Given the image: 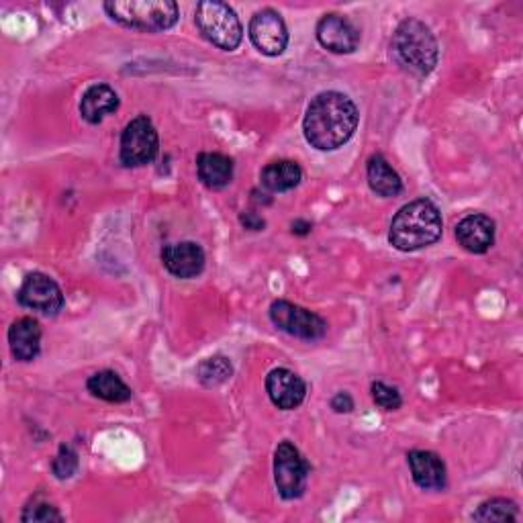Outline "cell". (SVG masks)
Returning a JSON list of instances; mask_svg holds the SVG:
<instances>
[{
  "label": "cell",
  "mask_w": 523,
  "mask_h": 523,
  "mask_svg": "<svg viewBox=\"0 0 523 523\" xmlns=\"http://www.w3.org/2000/svg\"><path fill=\"white\" fill-rule=\"evenodd\" d=\"M162 262L172 276L188 280L205 270V252L195 242L168 244L162 250Z\"/></svg>",
  "instance_id": "cell-13"
},
{
  "label": "cell",
  "mask_w": 523,
  "mask_h": 523,
  "mask_svg": "<svg viewBox=\"0 0 523 523\" xmlns=\"http://www.w3.org/2000/svg\"><path fill=\"white\" fill-rule=\"evenodd\" d=\"M474 521H517L519 519V511H517V505L509 499H489L485 501L477 513L472 515Z\"/></svg>",
  "instance_id": "cell-23"
},
{
  "label": "cell",
  "mask_w": 523,
  "mask_h": 523,
  "mask_svg": "<svg viewBox=\"0 0 523 523\" xmlns=\"http://www.w3.org/2000/svg\"><path fill=\"white\" fill-rule=\"evenodd\" d=\"M52 468H54V474L60 481L70 479L72 474L78 470V454H76V450L72 446H66V444L60 446V452H58Z\"/></svg>",
  "instance_id": "cell-26"
},
{
  "label": "cell",
  "mask_w": 523,
  "mask_h": 523,
  "mask_svg": "<svg viewBox=\"0 0 523 523\" xmlns=\"http://www.w3.org/2000/svg\"><path fill=\"white\" fill-rule=\"evenodd\" d=\"M370 393H372V401L376 403V407H380L383 411H397L403 405L401 393L395 387H389L385 383H372Z\"/></svg>",
  "instance_id": "cell-25"
},
{
  "label": "cell",
  "mask_w": 523,
  "mask_h": 523,
  "mask_svg": "<svg viewBox=\"0 0 523 523\" xmlns=\"http://www.w3.org/2000/svg\"><path fill=\"white\" fill-rule=\"evenodd\" d=\"M317 41L331 54H354L360 43V31L342 15H325L317 23Z\"/></svg>",
  "instance_id": "cell-12"
},
{
  "label": "cell",
  "mask_w": 523,
  "mask_h": 523,
  "mask_svg": "<svg viewBox=\"0 0 523 523\" xmlns=\"http://www.w3.org/2000/svg\"><path fill=\"white\" fill-rule=\"evenodd\" d=\"M240 221H242V225H244L246 229H250V231H262L264 225H266V221H264L262 217H258L256 213H242Z\"/></svg>",
  "instance_id": "cell-28"
},
{
  "label": "cell",
  "mask_w": 523,
  "mask_h": 523,
  "mask_svg": "<svg viewBox=\"0 0 523 523\" xmlns=\"http://www.w3.org/2000/svg\"><path fill=\"white\" fill-rule=\"evenodd\" d=\"M366 176L372 193L378 197H397L403 193V180L383 154H372L366 162Z\"/></svg>",
  "instance_id": "cell-18"
},
{
  "label": "cell",
  "mask_w": 523,
  "mask_h": 523,
  "mask_svg": "<svg viewBox=\"0 0 523 523\" xmlns=\"http://www.w3.org/2000/svg\"><path fill=\"white\" fill-rule=\"evenodd\" d=\"M266 393L272 405H276L282 411H293L301 407V403L305 401L307 385L293 370L274 368L266 376Z\"/></svg>",
  "instance_id": "cell-11"
},
{
  "label": "cell",
  "mask_w": 523,
  "mask_h": 523,
  "mask_svg": "<svg viewBox=\"0 0 523 523\" xmlns=\"http://www.w3.org/2000/svg\"><path fill=\"white\" fill-rule=\"evenodd\" d=\"M309 462L291 442L278 444L274 452V485L278 495L287 501L303 497L309 479Z\"/></svg>",
  "instance_id": "cell-7"
},
{
  "label": "cell",
  "mask_w": 523,
  "mask_h": 523,
  "mask_svg": "<svg viewBox=\"0 0 523 523\" xmlns=\"http://www.w3.org/2000/svg\"><path fill=\"white\" fill-rule=\"evenodd\" d=\"M270 321L293 338L315 342L327 334V323L309 309H303L289 301H274L270 305Z\"/></svg>",
  "instance_id": "cell-8"
},
{
  "label": "cell",
  "mask_w": 523,
  "mask_h": 523,
  "mask_svg": "<svg viewBox=\"0 0 523 523\" xmlns=\"http://www.w3.org/2000/svg\"><path fill=\"white\" fill-rule=\"evenodd\" d=\"M250 39L260 54L270 58L280 56L289 45L287 23L276 11L262 9L250 21Z\"/></svg>",
  "instance_id": "cell-10"
},
{
  "label": "cell",
  "mask_w": 523,
  "mask_h": 523,
  "mask_svg": "<svg viewBox=\"0 0 523 523\" xmlns=\"http://www.w3.org/2000/svg\"><path fill=\"white\" fill-rule=\"evenodd\" d=\"M358 117L356 105L346 94L336 90L321 92L307 107L303 119L305 139L315 150L334 152L352 139Z\"/></svg>",
  "instance_id": "cell-1"
},
{
  "label": "cell",
  "mask_w": 523,
  "mask_h": 523,
  "mask_svg": "<svg viewBox=\"0 0 523 523\" xmlns=\"http://www.w3.org/2000/svg\"><path fill=\"white\" fill-rule=\"evenodd\" d=\"M119 109L117 92L109 84H92L80 101V115L86 123L99 125Z\"/></svg>",
  "instance_id": "cell-16"
},
{
  "label": "cell",
  "mask_w": 523,
  "mask_h": 523,
  "mask_svg": "<svg viewBox=\"0 0 523 523\" xmlns=\"http://www.w3.org/2000/svg\"><path fill=\"white\" fill-rule=\"evenodd\" d=\"M160 152V139L154 123L146 117L139 115L127 123L121 135V148L119 158L121 164L127 168H139L152 164Z\"/></svg>",
  "instance_id": "cell-6"
},
{
  "label": "cell",
  "mask_w": 523,
  "mask_h": 523,
  "mask_svg": "<svg viewBox=\"0 0 523 523\" xmlns=\"http://www.w3.org/2000/svg\"><path fill=\"white\" fill-rule=\"evenodd\" d=\"M411 477L423 491H442L446 487V464L434 452L413 450L407 456Z\"/></svg>",
  "instance_id": "cell-15"
},
{
  "label": "cell",
  "mask_w": 523,
  "mask_h": 523,
  "mask_svg": "<svg viewBox=\"0 0 523 523\" xmlns=\"http://www.w3.org/2000/svg\"><path fill=\"white\" fill-rule=\"evenodd\" d=\"M456 240L470 254H485L495 244V221L481 213L468 215L456 225Z\"/></svg>",
  "instance_id": "cell-14"
},
{
  "label": "cell",
  "mask_w": 523,
  "mask_h": 523,
  "mask_svg": "<svg viewBox=\"0 0 523 523\" xmlns=\"http://www.w3.org/2000/svg\"><path fill=\"white\" fill-rule=\"evenodd\" d=\"M107 15L135 31L158 33L176 25L178 5L172 0H127V3H105Z\"/></svg>",
  "instance_id": "cell-4"
},
{
  "label": "cell",
  "mask_w": 523,
  "mask_h": 523,
  "mask_svg": "<svg viewBox=\"0 0 523 523\" xmlns=\"http://www.w3.org/2000/svg\"><path fill=\"white\" fill-rule=\"evenodd\" d=\"M88 391L107 403H125L131 399V389L123 383V380L113 370H101L92 374L86 383Z\"/></svg>",
  "instance_id": "cell-21"
},
{
  "label": "cell",
  "mask_w": 523,
  "mask_h": 523,
  "mask_svg": "<svg viewBox=\"0 0 523 523\" xmlns=\"http://www.w3.org/2000/svg\"><path fill=\"white\" fill-rule=\"evenodd\" d=\"M201 182L211 190H221L233 180V160L219 152H205L197 158Z\"/></svg>",
  "instance_id": "cell-19"
},
{
  "label": "cell",
  "mask_w": 523,
  "mask_h": 523,
  "mask_svg": "<svg viewBox=\"0 0 523 523\" xmlns=\"http://www.w3.org/2000/svg\"><path fill=\"white\" fill-rule=\"evenodd\" d=\"M391 47L399 66L415 76L430 74L440 58L438 41L432 29L419 19H405L395 29Z\"/></svg>",
  "instance_id": "cell-3"
},
{
  "label": "cell",
  "mask_w": 523,
  "mask_h": 523,
  "mask_svg": "<svg viewBox=\"0 0 523 523\" xmlns=\"http://www.w3.org/2000/svg\"><path fill=\"white\" fill-rule=\"evenodd\" d=\"M442 229L440 209L432 201L419 199L399 209L389 229V242L399 252H417L434 246L442 237Z\"/></svg>",
  "instance_id": "cell-2"
},
{
  "label": "cell",
  "mask_w": 523,
  "mask_h": 523,
  "mask_svg": "<svg viewBox=\"0 0 523 523\" xmlns=\"http://www.w3.org/2000/svg\"><path fill=\"white\" fill-rule=\"evenodd\" d=\"M17 299L25 309L45 317H56L64 309V293L58 282L41 272L25 276Z\"/></svg>",
  "instance_id": "cell-9"
},
{
  "label": "cell",
  "mask_w": 523,
  "mask_h": 523,
  "mask_svg": "<svg viewBox=\"0 0 523 523\" xmlns=\"http://www.w3.org/2000/svg\"><path fill=\"white\" fill-rule=\"evenodd\" d=\"M231 374H233V366L225 356L207 358L197 368V378L205 387H219L227 378H231Z\"/></svg>",
  "instance_id": "cell-22"
},
{
  "label": "cell",
  "mask_w": 523,
  "mask_h": 523,
  "mask_svg": "<svg viewBox=\"0 0 523 523\" xmlns=\"http://www.w3.org/2000/svg\"><path fill=\"white\" fill-rule=\"evenodd\" d=\"M262 186L270 193H287V190H293L301 184L303 170L297 162L293 160H278L270 162L262 170Z\"/></svg>",
  "instance_id": "cell-20"
},
{
  "label": "cell",
  "mask_w": 523,
  "mask_h": 523,
  "mask_svg": "<svg viewBox=\"0 0 523 523\" xmlns=\"http://www.w3.org/2000/svg\"><path fill=\"white\" fill-rule=\"evenodd\" d=\"M21 521H25V523H52V521H64V515L52 503L41 501L39 497H35L25 507Z\"/></svg>",
  "instance_id": "cell-24"
},
{
  "label": "cell",
  "mask_w": 523,
  "mask_h": 523,
  "mask_svg": "<svg viewBox=\"0 0 523 523\" xmlns=\"http://www.w3.org/2000/svg\"><path fill=\"white\" fill-rule=\"evenodd\" d=\"M331 409L336 413H350L354 409V401L348 393H338L334 399H331Z\"/></svg>",
  "instance_id": "cell-27"
},
{
  "label": "cell",
  "mask_w": 523,
  "mask_h": 523,
  "mask_svg": "<svg viewBox=\"0 0 523 523\" xmlns=\"http://www.w3.org/2000/svg\"><path fill=\"white\" fill-rule=\"evenodd\" d=\"M195 21L203 37L219 50L233 52L240 47L244 29L229 5L219 3V0H203L197 5Z\"/></svg>",
  "instance_id": "cell-5"
},
{
  "label": "cell",
  "mask_w": 523,
  "mask_h": 523,
  "mask_svg": "<svg viewBox=\"0 0 523 523\" xmlns=\"http://www.w3.org/2000/svg\"><path fill=\"white\" fill-rule=\"evenodd\" d=\"M11 354L19 362H31L41 350V327L33 317L17 319L9 329Z\"/></svg>",
  "instance_id": "cell-17"
},
{
  "label": "cell",
  "mask_w": 523,
  "mask_h": 523,
  "mask_svg": "<svg viewBox=\"0 0 523 523\" xmlns=\"http://www.w3.org/2000/svg\"><path fill=\"white\" fill-rule=\"evenodd\" d=\"M311 227H313V225H311L309 221H301V219H299V221L293 223V233H295V235H307V233H311Z\"/></svg>",
  "instance_id": "cell-29"
}]
</instances>
